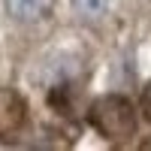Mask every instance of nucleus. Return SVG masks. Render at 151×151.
<instances>
[{
    "label": "nucleus",
    "mask_w": 151,
    "mask_h": 151,
    "mask_svg": "<svg viewBox=\"0 0 151 151\" xmlns=\"http://www.w3.org/2000/svg\"><path fill=\"white\" fill-rule=\"evenodd\" d=\"M88 118H91L94 130L106 136L109 142H124L136 133V109L127 97H118V94L100 97L91 106Z\"/></svg>",
    "instance_id": "obj_1"
},
{
    "label": "nucleus",
    "mask_w": 151,
    "mask_h": 151,
    "mask_svg": "<svg viewBox=\"0 0 151 151\" xmlns=\"http://www.w3.org/2000/svg\"><path fill=\"white\" fill-rule=\"evenodd\" d=\"M0 103H3V109H0V133L15 130L21 124V103L12 94H0Z\"/></svg>",
    "instance_id": "obj_2"
},
{
    "label": "nucleus",
    "mask_w": 151,
    "mask_h": 151,
    "mask_svg": "<svg viewBox=\"0 0 151 151\" xmlns=\"http://www.w3.org/2000/svg\"><path fill=\"white\" fill-rule=\"evenodd\" d=\"M6 9L18 21H33L42 12V0H6Z\"/></svg>",
    "instance_id": "obj_3"
},
{
    "label": "nucleus",
    "mask_w": 151,
    "mask_h": 151,
    "mask_svg": "<svg viewBox=\"0 0 151 151\" xmlns=\"http://www.w3.org/2000/svg\"><path fill=\"white\" fill-rule=\"evenodd\" d=\"M73 6L82 18H100V15H106L109 0H73Z\"/></svg>",
    "instance_id": "obj_4"
},
{
    "label": "nucleus",
    "mask_w": 151,
    "mask_h": 151,
    "mask_svg": "<svg viewBox=\"0 0 151 151\" xmlns=\"http://www.w3.org/2000/svg\"><path fill=\"white\" fill-rule=\"evenodd\" d=\"M139 103H142V112H145V118L151 121V82L142 88V100H139Z\"/></svg>",
    "instance_id": "obj_5"
}]
</instances>
